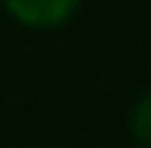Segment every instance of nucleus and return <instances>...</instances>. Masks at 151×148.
<instances>
[{
	"mask_svg": "<svg viewBox=\"0 0 151 148\" xmlns=\"http://www.w3.org/2000/svg\"><path fill=\"white\" fill-rule=\"evenodd\" d=\"M6 6L28 25H59L74 12L77 0H6Z\"/></svg>",
	"mask_w": 151,
	"mask_h": 148,
	"instance_id": "1",
	"label": "nucleus"
}]
</instances>
